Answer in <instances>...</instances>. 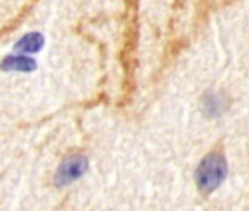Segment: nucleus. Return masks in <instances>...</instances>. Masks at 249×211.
<instances>
[{
  "instance_id": "nucleus-1",
  "label": "nucleus",
  "mask_w": 249,
  "mask_h": 211,
  "mask_svg": "<svg viewBox=\"0 0 249 211\" xmlns=\"http://www.w3.org/2000/svg\"><path fill=\"white\" fill-rule=\"evenodd\" d=\"M226 172H227V167H226L224 157L217 153H211L202 158V161L199 163L196 169V173H195L196 185L204 192H213L224 180Z\"/></svg>"
},
{
  "instance_id": "nucleus-2",
  "label": "nucleus",
  "mask_w": 249,
  "mask_h": 211,
  "mask_svg": "<svg viewBox=\"0 0 249 211\" xmlns=\"http://www.w3.org/2000/svg\"><path fill=\"white\" fill-rule=\"evenodd\" d=\"M87 167L88 161L84 156H71L66 160H63L62 164L59 166L54 175V183L57 186L72 183L87 172Z\"/></svg>"
},
{
  "instance_id": "nucleus-3",
  "label": "nucleus",
  "mask_w": 249,
  "mask_h": 211,
  "mask_svg": "<svg viewBox=\"0 0 249 211\" xmlns=\"http://www.w3.org/2000/svg\"><path fill=\"white\" fill-rule=\"evenodd\" d=\"M37 68V62L27 56H8L0 63L2 70H15V72H33Z\"/></svg>"
},
{
  "instance_id": "nucleus-4",
  "label": "nucleus",
  "mask_w": 249,
  "mask_h": 211,
  "mask_svg": "<svg viewBox=\"0 0 249 211\" xmlns=\"http://www.w3.org/2000/svg\"><path fill=\"white\" fill-rule=\"evenodd\" d=\"M44 46V37L40 33H30L25 34L19 41L15 44V50L19 53H37Z\"/></svg>"
}]
</instances>
